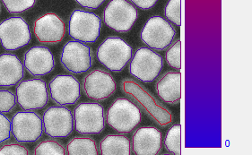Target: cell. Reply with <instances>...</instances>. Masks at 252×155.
<instances>
[{
    "label": "cell",
    "mask_w": 252,
    "mask_h": 155,
    "mask_svg": "<svg viewBox=\"0 0 252 155\" xmlns=\"http://www.w3.org/2000/svg\"><path fill=\"white\" fill-rule=\"evenodd\" d=\"M83 90L92 100H104L116 91V83L113 76L107 71L95 69L83 79Z\"/></svg>",
    "instance_id": "14"
},
{
    "label": "cell",
    "mask_w": 252,
    "mask_h": 155,
    "mask_svg": "<svg viewBox=\"0 0 252 155\" xmlns=\"http://www.w3.org/2000/svg\"><path fill=\"white\" fill-rule=\"evenodd\" d=\"M176 31L161 16H154L146 22L140 32L142 41L153 50H164L175 39Z\"/></svg>",
    "instance_id": "5"
},
{
    "label": "cell",
    "mask_w": 252,
    "mask_h": 155,
    "mask_svg": "<svg viewBox=\"0 0 252 155\" xmlns=\"http://www.w3.org/2000/svg\"><path fill=\"white\" fill-rule=\"evenodd\" d=\"M100 151L102 155H130L131 143L124 135H107L101 141Z\"/></svg>",
    "instance_id": "20"
},
{
    "label": "cell",
    "mask_w": 252,
    "mask_h": 155,
    "mask_svg": "<svg viewBox=\"0 0 252 155\" xmlns=\"http://www.w3.org/2000/svg\"><path fill=\"white\" fill-rule=\"evenodd\" d=\"M49 91L45 81L31 79L21 82L16 87V99L25 110H40L49 101Z\"/></svg>",
    "instance_id": "9"
},
{
    "label": "cell",
    "mask_w": 252,
    "mask_h": 155,
    "mask_svg": "<svg viewBox=\"0 0 252 155\" xmlns=\"http://www.w3.org/2000/svg\"><path fill=\"white\" fill-rule=\"evenodd\" d=\"M12 134L11 121L6 116L0 113V144L8 140Z\"/></svg>",
    "instance_id": "28"
},
{
    "label": "cell",
    "mask_w": 252,
    "mask_h": 155,
    "mask_svg": "<svg viewBox=\"0 0 252 155\" xmlns=\"http://www.w3.org/2000/svg\"><path fill=\"white\" fill-rule=\"evenodd\" d=\"M61 62L63 67L72 74L85 73L93 65V51L89 46L80 41H67L61 50Z\"/></svg>",
    "instance_id": "8"
},
{
    "label": "cell",
    "mask_w": 252,
    "mask_h": 155,
    "mask_svg": "<svg viewBox=\"0 0 252 155\" xmlns=\"http://www.w3.org/2000/svg\"><path fill=\"white\" fill-rule=\"evenodd\" d=\"M49 92L58 105H73L80 99L81 85L73 75H57L49 84Z\"/></svg>",
    "instance_id": "13"
},
{
    "label": "cell",
    "mask_w": 252,
    "mask_h": 155,
    "mask_svg": "<svg viewBox=\"0 0 252 155\" xmlns=\"http://www.w3.org/2000/svg\"><path fill=\"white\" fill-rule=\"evenodd\" d=\"M181 1L182 0H169L164 10L167 19L177 26L182 25Z\"/></svg>",
    "instance_id": "25"
},
{
    "label": "cell",
    "mask_w": 252,
    "mask_h": 155,
    "mask_svg": "<svg viewBox=\"0 0 252 155\" xmlns=\"http://www.w3.org/2000/svg\"><path fill=\"white\" fill-rule=\"evenodd\" d=\"M12 133L15 140L21 143H33L43 133V123L40 116L32 111H19L11 121Z\"/></svg>",
    "instance_id": "11"
},
{
    "label": "cell",
    "mask_w": 252,
    "mask_h": 155,
    "mask_svg": "<svg viewBox=\"0 0 252 155\" xmlns=\"http://www.w3.org/2000/svg\"><path fill=\"white\" fill-rule=\"evenodd\" d=\"M134 5L143 10H148L154 7L158 0H130Z\"/></svg>",
    "instance_id": "31"
},
{
    "label": "cell",
    "mask_w": 252,
    "mask_h": 155,
    "mask_svg": "<svg viewBox=\"0 0 252 155\" xmlns=\"http://www.w3.org/2000/svg\"><path fill=\"white\" fill-rule=\"evenodd\" d=\"M25 75V67L17 56L5 53L0 55V86L16 85Z\"/></svg>",
    "instance_id": "18"
},
{
    "label": "cell",
    "mask_w": 252,
    "mask_h": 155,
    "mask_svg": "<svg viewBox=\"0 0 252 155\" xmlns=\"http://www.w3.org/2000/svg\"><path fill=\"white\" fill-rule=\"evenodd\" d=\"M76 130L82 135H97L105 127V113L98 103H81L74 112Z\"/></svg>",
    "instance_id": "6"
},
{
    "label": "cell",
    "mask_w": 252,
    "mask_h": 155,
    "mask_svg": "<svg viewBox=\"0 0 252 155\" xmlns=\"http://www.w3.org/2000/svg\"><path fill=\"white\" fill-rule=\"evenodd\" d=\"M16 95L9 90H0V113H9L16 105Z\"/></svg>",
    "instance_id": "26"
},
{
    "label": "cell",
    "mask_w": 252,
    "mask_h": 155,
    "mask_svg": "<svg viewBox=\"0 0 252 155\" xmlns=\"http://www.w3.org/2000/svg\"><path fill=\"white\" fill-rule=\"evenodd\" d=\"M43 129L52 138H65L74 130V116L65 106H52L43 115Z\"/></svg>",
    "instance_id": "10"
},
{
    "label": "cell",
    "mask_w": 252,
    "mask_h": 155,
    "mask_svg": "<svg viewBox=\"0 0 252 155\" xmlns=\"http://www.w3.org/2000/svg\"><path fill=\"white\" fill-rule=\"evenodd\" d=\"M33 32L40 43L57 44L64 39L66 26L59 15L48 13L34 22Z\"/></svg>",
    "instance_id": "15"
},
{
    "label": "cell",
    "mask_w": 252,
    "mask_h": 155,
    "mask_svg": "<svg viewBox=\"0 0 252 155\" xmlns=\"http://www.w3.org/2000/svg\"><path fill=\"white\" fill-rule=\"evenodd\" d=\"M29 154L28 149L24 145L19 144H9L2 146L0 148V155H27Z\"/></svg>",
    "instance_id": "29"
},
{
    "label": "cell",
    "mask_w": 252,
    "mask_h": 155,
    "mask_svg": "<svg viewBox=\"0 0 252 155\" xmlns=\"http://www.w3.org/2000/svg\"><path fill=\"white\" fill-rule=\"evenodd\" d=\"M67 154L69 155H98L95 141L89 137H76L68 142Z\"/></svg>",
    "instance_id": "21"
},
{
    "label": "cell",
    "mask_w": 252,
    "mask_h": 155,
    "mask_svg": "<svg viewBox=\"0 0 252 155\" xmlns=\"http://www.w3.org/2000/svg\"><path fill=\"white\" fill-rule=\"evenodd\" d=\"M106 120L113 129L126 134L135 129L141 121V112L130 100L119 98L109 108Z\"/></svg>",
    "instance_id": "2"
},
{
    "label": "cell",
    "mask_w": 252,
    "mask_h": 155,
    "mask_svg": "<svg viewBox=\"0 0 252 155\" xmlns=\"http://www.w3.org/2000/svg\"><path fill=\"white\" fill-rule=\"evenodd\" d=\"M26 70L33 76H42L55 67V60L51 50L43 46H36L26 51L24 57Z\"/></svg>",
    "instance_id": "16"
},
{
    "label": "cell",
    "mask_w": 252,
    "mask_h": 155,
    "mask_svg": "<svg viewBox=\"0 0 252 155\" xmlns=\"http://www.w3.org/2000/svg\"><path fill=\"white\" fill-rule=\"evenodd\" d=\"M181 41L177 40L166 52L168 65L176 69H181Z\"/></svg>",
    "instance_id": "27"
},
{
    "label": "cell",
    "mask_w": 252,
    "mask_h": 155,
    "mask_svg": "<svg viewBox=\"0 0 252 155\" xmlns=\"http://www.w3.org/2000/svg\"><path fill=\"white\" fill-rule=\"evenodd\" d=\"M101 18L98 15L81 9L73 11L68 22L69 36L85 43L95 42L101 33Z\"/></svg>",
    "instance_id": "3"
},
{
    "label": "cell",
    "mask_w": 252,
    "mask_h": 155,
    "mask_svg": "<svg viewBox=\"0 0 252 155\" xmlns=\"http://www.w3.org/2000/svg\"><path fill=\"white\" fill-rule=\"evenodd\" d=\"M76 1L83 7L94 10V9H97L98 7H100L105 0H76Z\"/></svg>",
    "instance_id": "30"
},
{
    "label": "cell",
    "mask_w": 252,
    "mask_h": 155,
    "mask_svg": "<svg viewBox=\"0 0 252 155\" xmlns=\"http://www.w3.org/2000/svg\"><path fill=\"white\" fill-rule=\"evenodd\" d=\"M133 50L125 40L110 37L101 42L96 56L101 65L112 72H121L131 60Z\"/></svg>",
    "instance_id": "1"
},
{
    "label": "cell",
    "mask_w": 252,
    "mask_h": 155,
    "mask_svg": "<svg viewBox=\"0 0 252 155\" xmlns=\"http://www.w3.org/2000/svg\"><path fill=\"white\" fill-rule=\"evenodd\" d=\"M33 155H66L65 147L61 143L54 140H45L37 145Z\"/></svg>",
    "instance_id": "23"
},
{
    "label": "cell",
    "mask_w": 252,
    "mask_h": 155,
    "mask_svg": "<svg viewBox=\"0 0 252 155\" xmlns=\"http://www.w3.org/2000/svg\"><path fill=\"white\" fill-rule=\"evenodd\" d=\"M163 66V60L160 54L148 48L136 50L129 65V73L144 83L156 80Z\"/></svg>",
    "instance_id": "4"
},
{
    "label": "cell",
    "mask_w": 252,
    "mask_h": 155,
    "mask_svg": "<svg viewBox=\"0 0 252 155\" xmlns=\"http://www.w3.org/2000/svg\"><path fill=\"white\" fill-rule=\"evenodd\" d=\"M163 144L167 151H169L170 153L177 155L182 154L181 125H173L172 128L168 131Z\"/></svg>",
    "instance_id": "22"
},
{
    "label": "cell",
    "mask_w": 252,
    "mask_h": 155,
    "mask_svg": "<svg viewBox=\"0 0 252 155\" xmlns=\"http://www.w3.org/2000/svg\"><path fill=\"white\" fill-rule=\"evenodd\" d=\"M180 72H167L157 81V93L161 100L169 104H176L182 97Z\"/></svg>",
    "instance_id": "19"
},
{
    "label": "cell",
    "mask_w": 252,
    "mask_h": 155,
    "mask_svg": "<svg viewBox=\"0 0 252 155\" xmlns=\"http://www.w3.org/2000/svg\"><path fill=\"white\" fill-rule=\"evenodd\" d=\"M0 12H1V7H0Z\"/></svg>",
    "instance_id": "32"
},
{
    "label": "cell",
    "mask_w": 252,
    "mask_h": 155,
    "mask_svg": "<svg viewBox=\"0 0 252 155\" xmlns=\"http://www.w3.org/2000/svg\"><path fill=\"white\" fill-rule=\"evenodd\" d=\"M30 40V28L24 18L11 17L0 23V42L5 50H18Z\"/></svg>",
    "instance_id": "12"
},
{
    "label": "cell",
    "mask_w": 252,
    "mask_h": 155,
    "mask_svg": "<svg viewBox=\"0 0 252 155\" xmlns=\"http://www.w3.org/2000/svg\"><path fill=\"white\" fill-rule=\"evenodd\" d=\"M138 17L136 7L126 0H111L103 12V21L108 27L118 32L131 30Z\"/></svg>",
    "instance_id": "7"
},
{
    "label": "cell",
    "mask_w": 252,
    "mask_h": 155,
    "mask_svg": "<svg viewBox=\"0 0 252 155\" xmlns=\"http://www.w3.org/2000/svg\"><path fill=\"white\" fill-rule=\"evenodd\" d=\"M132 148L137 155H157L161 148V134L156 127L145 126L134 133Z\"/></svg>",
    "instance_id": "17"
},
{
    "label": "cell",
    "mask_w": 252,
    "mask_h": 155,
    "mask_svg": "<svg viewBox=\"0 0 252 155\" xmlns=\"http://www.w3.org/2000/svg\"><path fill=\"white\" fill-rule=\"evenodd\" d=\"M5 9L11 14H20L35 5L36 0H1Z\"/></svg>",
    "instance_id": "24"
}]
</instances>
